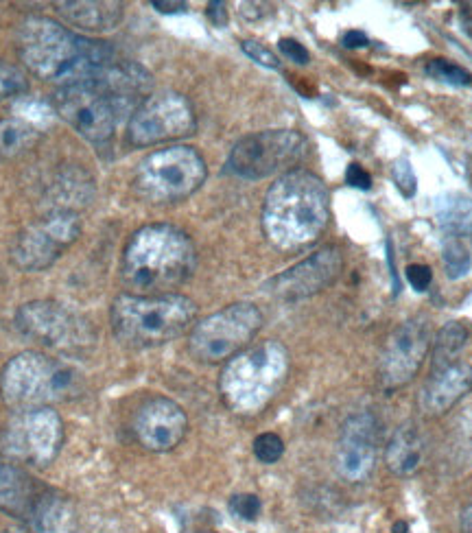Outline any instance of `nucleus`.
<instances>
[{"label":"nucleus","mask_w":472,"mask_h":533,"mask_svg":"<svg viewBox=\"0 0 472 533\" xmlns=\"http://www.w3.org/2000/svg\"><path fill=\"white\" fill-rule=\"evenodd\" d=\"M208 18L215 22L217 27H223L228 20V14H226V5L223 3H210L208 5Z\"/></svg>","instance_id":"obj_37"},{"label":"nucleus","mask_w":472,"mask_h":533,"mask_svg":"<svg viewBox=\"0 0 472 533\" xmlns=\"http://www.w3.org/2000/svg\"><path fill=\"white\" fill-rule=\"evenodd\" d=\"M16 326L27 339L64 354L84 352L97 339L88 319L49 300L22 304L16 313Z\"/></svg>","instance_id":"obj_11"},{"label":"nucleus","mask_w":472,"mask_h":533,"mask_svg":"<svg viewBox=\"0 0 472 533\" xmlns=\"http://www.w3.org/2000/svg\"><path fill=\"white\" fill-rule=\"evenodd\" d=\"M344 269V258L337 247H322L302 263L282 271L265 284V291L282 302H298L324 291Z\"/></svg>","instance_id":"obj_16"},{"label":"nucleus","mask_w":472,"mask_h":533,"mask_svg":"<svg viewBox=\"0 0 472 533\" xmlns=\"http://www.w3.org/2000/svg\"><path fill=\"white\" fill-rule=\"evenodd\" d=\"M254 455L261 464H276L285 455V442L276 433H263L254 440Z\"/></svg>","instance_id":"obj_29"},{"label":"nucleus","mask_w":472,"mask_h":533,"mask_svg":"<svg viewBox=\"0 0 472 533\" xmlns=\"http://www.w3.org/2000/svg\"><path fill=\"white\" fill-rule=\"evenodd\" d=\"M392 177L398 186V191L403 193L405 197H413L416 195V188H418V180H416V173H413L411 162L407 158H400L394 169H392Z\"/></svg>","instance_id":"obj_31"},{"label":"nucleus","mask_w":472,"mask_h":533,"mask_svg":"<svg viewBox=\"0 0 472 533\" xmlns=\"http://www.w3.org/2000/svg\"><path fill=\"white\" fill-rule=\"evenodd\" d=\"M53 105L57 114L75 129V132L94 145L108 142L118 123L125 116L132 118V110H127L121 101H116L97 79L81 81L57 88Z\"/></svg>","instance_id":"obj_9"},{"label":"nucleus","mask_w":472,"mask_h":533,"mask_svg":"<svg viewBox=\"0 0 472 533\" xmlns=\"http://www.w3.org/2000/svg\"><path fill=\"white\" fill-rule=\"evenodd\" d=\"M472 389V367L468 363H451L433 370L422 385L418 407L427 418H440L451 411Z\"/></svg>","instance_id":"obj_19"},{"label":"nucleus","mask_w":472,"mask_h":533,"mask_svg":"<svg viewBox=\"0 0 472 533\" xmlns=\"http://www.w3.org/2000/svg\"><path fill=\"white\" fill-rule=\"evenodd\" d=\"M341 44H344L346 49H361V46L368 44V35L363 31H348L344 38H341Z\"/></svg>","instance_id":"obj_36"},{"label":"nucleus","mask_w":472,"mask_h":533,"mask_svg":"<svg viewBox=\"0 0 472 533\" xmlns=\"http://www.w3.org/2000/svg\"><path fill=\"white\" fill-rule=\"evenodd\" d=\"M462 531L472 533V503L466 505V509L462 512Z\"/></svg>","instance_id":"obj_39"},{"label":"nucleus","mask_w":472,"mask_h":533,"mask_svg":"<svg viewBox=\"0 0 472 533\" xmlns=\"http://www.w3.org/2000/svg\"><path fill=\"white\" fill-rule=\"evenodd\" d=\"M409 531V525L403 523V520H400V523L394 525V533H407Z\"/></svg>","instance_id":"obj_40"},{"label":"nucleus","mask_w":472,"mask_h":533,"mask_svg":"<svg viewBox=\"0 0 472 533\" xmlns=\"http://www.w3.org/2000/svg\"><path fill=\"white\" fill-rule=\"evenodd\" d=\"M261 507V499L256 494H236L230 499V512L241 520H256Z\"/></svg>","instance_id":"obj_30"},{"label":"nucleus","mask_w":472,"mask_h":533,"mask_svg":"<svg viewBox=\"0 0 472 533\" xmlns=\"http://www.w3.org/2000/svg\"><path fill=\"white\" fill-rule=\"evenodd\" d=\"M79 394L81 374L75 367L42 352L18 354L0 374V396L14 413L53 407Z\"/></svg>","instance_id":"obj_6"},{"label":"nucleus","mask_w":472,"mask_h":533,"mask_svg":"<svg viewBox=\"0 0 472 533\" xmlns=\"http://www.w3.org/2000/svg\"><path fill=\"white\" fill-rule=\"evenodd\" d=\"M197 252L188 234L175 225H145L129 239L121 280L132 295H167L193 276Z\"/></svg>","instance_id":"obj_3"},{"label":"nucleus","mask_w":472,"mask_h":533,"mask_svg":"<svg viewBox=\"0 0 472 533\" xmlns=\"http://www.w3.org/2000/svg\"><path fill=\"white\" fill-rule=\"evenodd\" d=\"M309 142L293 129H267L241 138L230 151L228 171L243 180H265L295 171Z\"/></svg>","instance_id":"obj_10"},{"label":"nucleus","mask_w":472,"mask_h":533,"mask_svg":"<svg viewBox=\"0 0 472 533\" xmlns=\"http://www.w3.org/2000/svg\"><path fill=\"white\" fill-rule=\"evenodd\" d=\"M40 140V132L27 118L11 116L0 121V162L18 158L20 153L35 147Z\"/></svg>","instance_id":"obj_23"},{"label":"nucleus","mask_w":472,"mask_h":533,"mask_svg":"<svg viewBox=\"0 0 472 533\" xmlns=\"http://www.w3.org/2000/svg\"><path fill=\"white\" fill-rule=\"evenodd\" d=\"M206 162L193 147L175 145L153 151L138 164L136 188L153 204H173L191 197L206 182Z\"/></svg>","instance_id":"obj_7"},{"label":"nucleus","mask_w":472,"mask_h":533,"mask_svg":"<svg viewBox=\"0 0 472 533\" xmlns=\"http://www.w3.org/2000/svg\"><path fill=\"white\" fill-rule=\"evenodd\" d=\"M346 182L352 186V188H359V191H370L372 188V177L370 173L365 171L361 164L352 162L348 171H346Z\"/></svg>","instance_id":"obj_35"},{"label":"nucleus","mask_w":472,"mask_h":533,"mask_svg":"<svg viewBox=\"0 0 472 533\" xmlns=\"http://www.w3.org/2000/svg\"><path fill=\"white\" fill-rule=\"evenodd\" d=\"M206 533H208V531H206Z\"/></svg>","instance_id":"obj_42"},{"label":"nucleus","mask_w":472,"mask_h":533,"mask_svg":"<svg viewBox=\"0 0 472 533\" xmlns=\"http://www.w3.org/2000/svg\"><path fill=\"white\" fill-rule=\"evenodd\" d=\"M405 276H407V282L411 284L413 289L427 291L431 280H433V271L427 265H409L405 271Z\"/></svg>","instance_id":"obj_34"},{"label":"nucleus","mask_w":472,"mask_h":533,"mask_svg":"<svg viewBox=\"0 0 472 533\" xmlns=\"http://www.w3.org/2000/svg\"><path fill=\"white\" fill-rule=\"evenodd\" d=\"M429 348L431 335L427 319L413 317L407 319L405 324H400L387 337L379 357V381L383 389L392 392V389H400L411 383L422 367Z\"/></svg>","instance_id":"obj_15"},{"label":"nucleus","mask_w":472,"mask_h":533,"mask_svg":"<svg viewBox=\"0 0 472 533\" xmlns=\"http://www.w3.org/2000/svg\"><path fill=\"white\" fill-rule=\"evenodd\" d=\"M241 49H243V53H245L247 57L254 59L256 64H261V66H265V68H278V66H280L278 57H276L274 53H271V51L267 49V46H263L261 42L245 40V42L241 44Z\"/></svg>","instance_id":"obj_32"},{"label":"nucleus","mask_w":472,"mask_h":533,"mask_svg":"<svg viewBox=\"0 0 472 533\" xmlns=\"http://www.w3.org/2000/svg\"><path fill=\"white\" fill-rule=\"evenodd\" d=\"M466 339H468V330L462 324H457V322L446 324L438 333V339H435L431 372L442 370V367L455 363L457 354L462 352L466 346Z\"/></svg>","instance_id":"obj_25"},{"label":"nucleus","mask_w":472,"mask_h":533,"mask_svg":"<svg viewBox=\"0 0 472 533\" xmlns=\"http://www.w3.org/2000/svg\"><path fill=\"white\" fill-rule=\"evenodd\" d=\"M57 14L84 31H112L123 20V3L116 0H86V3H55Z\"/></svg>","instance_id":"obj_21"},{"label":"nucleus","mask_w":472,"mask_h":533,"mask_svg":"<svg viewBox=\"0 0 472 533\" xmlns=\"http://www.w3.org/2000/svg\"><path fill=\"white\" fill-rule=\"evenodd\" d=\"M188 431L184 409L171 398H151L138 409L134 418V433L138 442L153 453H169L180 446Z\"/></svg>","instance_id":"obj_18"},{"label":"nucleus","mask_w":472,"mask_h":533,"mask_svg":"<svg viewBox=\"0 0 472 533\" xmlns=\"http://www.w3.org/2000/svg\"><path fill=\"white\" fill-rule=\"evenodd\" d=\"M162 14H177V11H186V3H167V0H153L151 3Z\"/></svg>","instance_id":"obj_38"},{"label":"nucleus","mask_w":472,"mask_h":533,"mask_svg":"<svg viewBox=\"0 0 472 533\" xmlns=\"http://www.w3.org/2000/svg\"><path fill=\"white\" fill-rule=\"evenodd\" d=\"M81 221L75 210L57 208L49 217L22 230L11 245V260L20 271H44L77 241Z\"/></svg>","instance_id":"obj_13"},{"label":"nucleus","mask_w":472,"mask_h":533,"mask_svg":"<svg viewBox=\"0 0 472 533\" xmlns=\"http://www.w3.org/2000/svg\"><path fill=\"white\" fill-rule=\"evenodd\" d=\"M435 219L440 228L448 234H468L472 232V199L464 195H444L438 199Z\"/></svg>","instance_id":"obj_24"},{"label":"nucleus","mask_w":472,"mask_h":533,"mask_svg":"<svg viewBox=\"0 0 472 533\" xmlns=\"http://www.w3.org/2000/svg\"><path fill=\"white\" fill-rule=\"evenodd\" d=\"M330 219V195L320 177L295 169L271 184L263 204V232L278 250H300L320 239Z\"/></svg>","instance_id":"obj_2"},{"label":"nucleus","mask_w":472,"mask_h":533,"mask_svg":"<svg viewBox=\"0 0 472 533\" xmlns=\"http://www.w3.org/2000/svg\"><path fill=\"white\" fill-rule=\"evenodd\" d=\"M3 533H35V531H29V529H22V527H16V529H7Z\"/></svg>","instance_id":"obj_41"},{"label":"nucleus","mask_w":472,"mask_h":533,"mask_svg":"<svg viewBox=\"0 0 472 533\" xmlns=\"http://www.w3.org/2000/svg\"><path fill=\"white\" fill-rule=\"evenodd\" d=\"M195 110L180 92H156L138 105L129 118L127 138L134 147H151L160 142L191 136L195 132Z\"/></svg>","instance_id":"obj_12"},{"label":"nucleus","mask_w":472,"mask_h":533,"mask_svg":"<svg viewBox=\"0 0 472 533\" xmlns=\"http://www.w3.org/2000/svg\"><path fill=\"white\" fill-rule=\"evenodd\" d=\"M261 326L263 313L254 304H230L191 328L188 350L202 363L230 361L245 348H250Z\"/></svg>","instance_id":"obj_8"},{"label":"nucleus","mask_w":472,"mask_h":533,"mask_svg":"<svg viewBox=\"0 0 472 533\" xmlns=\"http://www.w3.org/2000/svg\"><path fill=\"white\" fill-rule=\"evenodd\" d=\"M197 304L180 293L118 295L110 322L114 337L127 348H156L182 337L195 326Z\"/></svg>","instance_id":"obj_4"},{"label":"nucleus","mask_w":472,"mask_h":533,"mask_svg":"<svg viewBox=\"0 0 472 533\" xmlns=\"http://www.w3.org/2000/svg\"><path fill=\"white\" fill-rule=\"evenodd\" d=\"M49 492L18 464L0 461V512L31 523Z\"/></svg>","instance_id":"obj_20"},{"label":"nucleus","mask_w":472,"mask_h":533,"mask_svg":"<svg viewBox=\"0 0 472 533\" xmlns=\"http://www.w3.org/2000/svg\"><path fill=\"white\" fill-rule=\"evenodd\" d=\"M422 457L424 442L416 424H400L387 444V468L392 470L396 477H411L413 472L422 466Z\"/></svg>","instance_id":"obj_22"},{"label":"nucleus","mask_w":472,"mask_h":533,"mask_svg":"<svg viewBox=\"0 0 472 533\" xmlns=\"http://www.w3.org/2000/svg\"><path fill=\"white\" fill-rule=\"evenodd\" d=\"M427 75L448 86H470L472 84V75L468 73V70L453 62H448V59H433V62H429Z\"/></svg>","instance_id":"obj_26"},{"label":"nucleus","mask_w":472,"mask_h":533,"mask_svg":"<svg viewBox=\"0 0 472 533\" xmlns=\"http://www.w3.org/2000/svg\"><path fill=\"white\" fill-rule=\"evenodd\" d=\"M470 265H472V258H470L466 247L459 243L457 239L448 241L444 245V267H446L448 278L455 280V278L466 276Z\"/></svg>","instance_id":"obj_28"},{"label":"nucleus","mask_w":472,"mask_h":533,"mask_svg":"<svg viewBox=\"0 0 472 533\" xmlns=\"http://www.w3.org/2000/svg\"><path fill=\"white\" fill-rule=\"evenodd\" d=\"M64 442V424L53 407L16 413L5 433V453L22 464L44 468L53 464Z\"/></svg>","instance_id":"obj_14"},{"label":"nucleus","mask_w":472,"mask_h":533,"mask_svg":"<svg viewBox=\"0 0 472 533\" xmlns=\"http://www.w3.org/2000/svg\"><path fill=\"white\" fill-rule=\"evenodd\" d=\"M27 88H29L27 75L14 64H7L0 59V103L11 97H18V94L27 92Z\"/></svg>","instance_id":"obj_27"},{"label":"nucleus","mask_w":472,"mask_h":533,"mask_svg":"<svg viewBox=\"0 0 472 533\" xmlns=\"http://www.w3.org/2000/svg\"><path fill=\"white\" fill-rule=\"evenodd\" d=\"M376 422L370 413H357L341 426L335 448V468L341 479L361 483L372 475L376 464Z\"/></svg>","instance_id":"obj_17"},{"label":"nucleus","mask_w":472,"mask_h":533,"mask_svg":"<svg viewBox=\"0 0 472 533\" xmlns=\"http://www.w3.org/2000/svg\"><path fill=\"white\" fill-rule=\"evenodd\" d=\"M291 367L289 350L280 341H263L226 361L219 392L226 405L241 416H254L278 396Z\"/></svg>","instance_id":"obj_5"},{"label":"nucleus","mask_w":472,"mask_h":533,"mask_svg":"<svg viewBox=\"0 0 472 533\" xmlns=\"http://www.w3.org/2000/svg\"><path fill=\"white\" fill-rule=\"evenodd\" d=\"M278 49H280L282 55H285L287 59H291V62H295V64H302L304 66V64H309V59H311L309 51H306L304 44H300L298 40L282 38L278 42Z\"/></svg>","instance_id":"obj_33"},{"label":"nucleus","mask_w":472,"mask_h":533,"mask_svg":"<svg viewBox=\"0 0 472 533\" xmlns=\"http://www.w3.org/2000/svg\"><path fill=\"white\" fill-rule=\"evenodd\" d=\"M18 55L35 77L62 86L97 79L114 64L108 42L90 40L53 18L31 16L18 31Z\"/></svg>","instance_id":"obj_1"}]
</instances>
